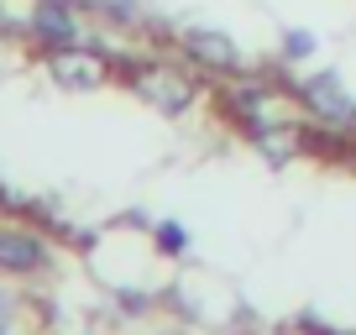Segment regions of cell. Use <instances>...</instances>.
<instances>
[{"label": "cell", "instance_id": "obj_1", "mask_svg": "<svg viewBox=\"0 0 356 335\" xmlns=\"http://www.w3.org/2000/svg\"><path fill=\"white\" fill-rule=\"evenodd\" d=\"M131 90L142 95L152 111H163V115H184L194 105V79L184 74V68H173V63H142V68H131Z\"/></svg>", "mask_w": 356, "mask_h": 335}, {"label": "cell", "instance_id": "obj_4", "mask_svg": "<svg viewBox=\"0 0 356 335\" xmlns=\"http://www.w3.org/2000/svg\"><path fill=\"white\" fill-rule=\"evenodd\" d=\"M184 53H189L194 63L215 68V74H236V68H241V47L225 32H215V26H189V32H184Z\"/></svg>", "mask_w": 356, "mask_h": 335}, {"label": "cell", "instance_id": "obj_6", "mask_svg": "<svg viewBox=\"0 0 356 335\" xmlns=\"http://www.w3.org/2000/svg\"><path fill=\"white\" fill-rule=\"evenodd\" d=\"M0 268L6 272H37V268H47V241L42 236H32V231H0Z\"/></svg>", "mask_w": 356, "mask_h": 335}, {"label": "cell", "instance_id": "obj_7", "mask_svg": "<svg viewBox=\"0 0 356 335\" xmlns=\"http://www.w3.org/2000/svg\"><path fill=\"white\" fill-rule=\"evenodd\" d=\"M314 32H304V26H293V32H283V58H293V63H299V58H309L314 53Z\"/></svg>", "mask_w": 356, "mask_h": 335}, {"label": "cell", "instance_id": "obj_5", "mask_svg": "<svg viewBox=\"0 0 356 335\" xmlns=\"http://www.w3.org/2000/svg\"><path fill=\"white\" fill-rule=\"evenodd\" d=\"M32 37L42 47H74L79 42L74 6H63V0H37V6H32Z\"/></svg>", "mask_w": 356, "mask_h": 335}, {"label": "cell", "instance_id": "obj_3", "mask_svg": "<svg viewBox=\"0 0 356 335\" xmlns=\"http://www.w3.org/2000/svg\"><path fill=\"white\" fill-rule=\"evenodd\" d=\"M299 100H304V111L314 115V121H325V126H356V95H346V84L335 74H314V79H304L299 84Z\"/></svg>", "mask_w": 356, "mask_h": 335}, {"label": "cell", "instance_id": "obj_9", "mask_svg": "<svg viewBox=\"0 0 356 335\" xmlns=\"http://www.w3.org/2000/svg\"><path fill=\"white\" fill-rule=\"evenodd\" d=\"M11 325H16V293L0 288V335H11Z\"/></svg>", "mask_w": 356, "mask_h": 335}, {"label": "cell", "instance_id": "obj_8", "mask_svg": "<svg viewBox=\"0 0 356 335\" xmlns=\"http://www.w3.org/2000/svg\"><path fill=\"white\" fill-rule=\"evenodd\" d=\"M157 246H168V257H178V252H184V246H189V236H184V225H157Z\"/></svg>", "mask_w": 356, "mask_h": 335}, {"label": "cell", "instance_id": "obj_2", "mask_svg": "<svg viewBox=\"0 0 356 335\" xmlns=\"http://www.w3.org/2000/svg\"><path fill=\"white\" fill-rule=\"evenodd\" d=\"M47 74L63 90H100L105 79H111V63H105V53L74 42V47H47Z\"/></svg>", "mask_w": 356, "mask_h": 335}]
</instances>
